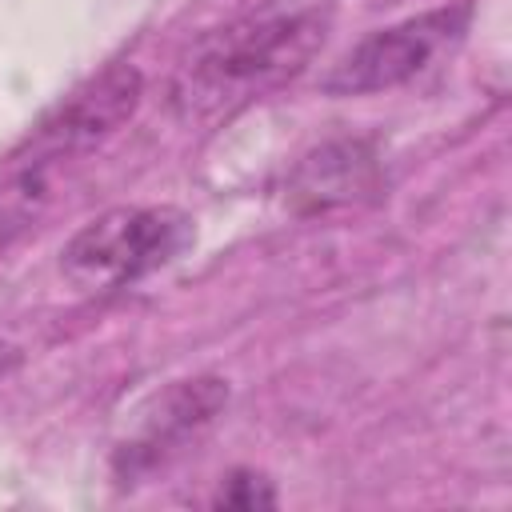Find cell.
Instances as JSON below:
<instances>
[{"label": "cell", "instance_id": "obj_5", "mask_svg": "<svg viewBox=\"0 0 512 512\" xmlns=\"http://www.w3.org/2000/svg\"><path fill=\"white\" fill-rule=\"evenodd\" d=\"M228 408V380L220 376H192L176 380L156 392L136 420V432L116 448V472L144 476L168 456H176L188 440H196L220 412Z\"/></svg>", "mask_w": 512, "mask_h": 512}, {"label": "cell", "instance_id": "obj_9", "mask_svg": "<svg viewBox=\"0 0 512 512\" xmlns=\"http://www.w3.org/2000/svg\"><path fill=\"white\" fill-rule=\"evenodd\" d=\"M16 364H20V348H16L12 340H4V336H0V376H8Z\"/></svg>", "mask_w": 512, "mask_h": 512}, {"label": "cell", "instance_id": "obj_7", "mask_svg": "<svg viewBox=\"0 0 512 512\" xmlns=\"http://www.w3.org/2000/svg\"><path fill=\"white\" fill-rule=\"evenodd\" d=\"M44 200H48V180L0 168V248L12 244L36 220Z\"/></svg>", "mask_w": 512, "mask_h": 512}, {"label": "cell", "instance_id": "obj_1", "mask_svg": "<svg viewBox=\"0 0 512 512\" xmlns=\"http://www.w3.org/2000/svg\"><path fill=\"white\" fill-rule=\"evenodd\" d=\"M336 0H260L208 28L180 56L168 104L184 124H216L300 76L324 48Z\"/></svg>", "mask_w": 512, "mask_h": 512}, {"label": "cell", "instance_id": "obj_8", "mask_svg": "<svg viewBox=\"0 0 512 512\" xmlns=\"http://www.w3.org/2000/svg\"><path fill=\"white\" fill-rule=\"evenodd\" d=\"M212 504L216 508H244V512L272 508L276 504V488H272L268 476H260L252 468H236V472H228V480H220Z\"/></svg>", "mask_w": 512, "mask_h": 512}, {"label": "cell", "instance_id": "obj_2", "mask_svg": "<svg viewBox=\"0 0 512 512\" xmlns=\"http://www.w3.org/2000/svg\"><path fill=\"white\" fill-rule=\"evenodd\" d=\"M192 244L196 220L184 208H112L64 244L60 268L84 292H112L168 268Z\"/></svg>", "mask_w": 512, "mask_h": 512}, {"label": "cell", "instance_id": "obj_6", "mask_svg": "<svg viewBox=\"0 0 512 512\" xmlns=\"http://www.w3.org/2000/svg\"><path fill=\"white\" fill-rule=\"evenodd\" d=\"M380 188V160L364 140H332L308 152L288 176V204L296 212H328L356 204Z\"/></svg>", "mask_w": 512, "mask_h": 512}, {"label": "cell", "instance_id": "obj_4", "mask_svg": "<svg viewBox=\"0 0 512 512\" xmlns=\"http://www.w3.org/2000/svg\"><path fill=\"white\" fill-rule=\"evenodd\" d=\"M468 16H472L468 4H448V8L408 16L400 24L376 28L340 64H332L320 88L328 96H368V92L408 84L464 40Z\"/></svg>", "mask_w": 512, "mask_h": 512}, {"label": "cell", "instance_id": "obj_3", "mask_svg": "<svg viewBox=\"0 0 512 512\" xmlns=\"http://www.w3.org/2000/svg\"><path fill=\"white\" fill-rule=\"evenodd\" d=\"M140 96H144V76L132 64H108L100 76L84 80L68 100H60L0 168L32 172L48 180V172L60 160H72L96 148L100 140H108L116 128H124Z\"/></svg>", "mask_w": 512, "mask_h": 512}]
</instances>
